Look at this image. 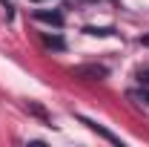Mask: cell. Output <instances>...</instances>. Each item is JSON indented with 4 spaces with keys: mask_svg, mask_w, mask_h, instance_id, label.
<instances>
[{
    "mask_svg": "<svg viewBox=\"0 0 149 147\" xmlns=\"http://www.w3.org/2000/svg\"><path fill=\"white\" fill-rule=\"evenodd\" d=\"M72 72L80 75V78H83V75H89V78H103L106 69H103V66H77V69H72Z\"/></svg>",
    "mask_w": 149,
    "mask_h": 147,
    "instance_id": "obj_1",
    "label": "cell"
},
{
    "mask_svg": "<svg viewBox=\"0 0 149 147\" xmlns=\"http://www.w3.org/2000/svg\"><path fill=\"white\" fill-rule=\"evenodd\" d=\"M37 20H46V23H52V26H60L63 23V18L57 15V12H35Z\"/></svg>",
    "mask_w": 149,
    "mask_h": 147,
    "instance_id": "obj_2",
    "label": "cell"
},
{
    "mask_svg": "<svg viewBox=\"0 0 149 147\" xmlns=\"http://www.w3.org/2000/svg\"><path fill=\"white\" fill-rule=\"evenodd\" d=\"M46 46H55V49H63V40H60V37H46Z\"/></svg>",
    "mask_w": 149,
    "mask_h": 147,
    "instance_id": "obj_3",
    "label": "cell"
},
{
    "mask_svg": "<svg viewBox=\"0 0 149 147\" xmlns=\"http://www.w3.org/2000/svg\"><path fill=\"white\" fill-rule=\"evenodd\" d=\"M129 98H138V101L149 104V92H129Z\"/></svg>",
    "mask_w": 149,
    "mask_h": 147,
    "instance_id": "obj_4",
    "label": "cell"
},
{
    "mask_svg": "<svg viewBox=\"0 0 149 147\" xmlns=\"http://www.w3.org/2000/svg\"><path fill=\"white\" fill-rule=\"evenodd\" d=\"M141 78H143V81H146V84H149V72H143V75H141Z\"/></svg>",
    "mask_w": 149,
    "mask_h": 147,
    "instance_id": "obj_5",
    "label": "cell"
},
{
    "mask_svg": "<svg viewBox=\"0 0 149 147\" xmlns=\"http://www.w3.org/2000/svg\"><path fill=\"white\" fill-rule=\"evenodd\" d=\"M143 43H146V46H149V35H146V37H143Z\"/></svg>",
    "mask_w": 149,
    "mask_h": 147,
    "instance_id": "obj_6",
    "label": "cell"
}]
</instances>
